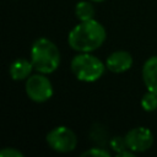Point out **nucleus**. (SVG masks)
<instances>
[{"instance_id": "f257e3e1", "label": "nucleus", "mask_w": 157, "mask_h": 157, "mask_svg": "<svg viewBox=\"0 0 157 157\" xmlns=\"http://www.w3.org/2000/svg\"><path fill=\"white\" fill-rule=\"evenodd\" d=\"M107 32L98 21H80L67 36L70 48L77 53H92L97 50L105 40Z\"/></svg>"}, {"instance_id": "f03ea898", "label": "nucleus", "mask_w": 157, "mask_h": 157, "mask_svg": "<svg viewBox=\"0 0 157 157\" xmlns=\"http://www.w3.org/2000/svg\"><path fill=\"white\" fill-rule=\"evenodd\" d=\"M34 70L40 74H52L60 65V52L54 42L45 37L37 38L31 45V59Z\"/></svg>"}, {"instance_id": "7ed1b4c3", "label": "nucleus", "mask_w": 157, "mask_h": 157, "mask_svg": "<svg viewBox=\"0 0 157 157\" xmlns=\"http://www.w3.org/2000/svg\"><path fill=\"white\" fill-rule=\"evenodd\" d=\"M70 67L78 81L87 83L98 81L107 69L105 63L91 53H78L75 55L71 60Z\"/></svg>"}, {"instance_id": "20e7f679", "label": "nucleus", "mask_w": 157, "mask_h": 157, "mask_svg": "<svg viewBox=\"0 0 157 157\" xmlns=\"http://www.w3.org/2000/svg\"><path fill=\"white\" fill-rule=\"evenodd\" d=\"M45 141L49 147L59 153H67L76 148L77 136L67 126L59 125L53 128L45 136Z\"/></svg>"}, {"instance_id": "39448f33", "label": "nucleus", "mask_w": 157, "mask_h": 157, "mask_svg": "<svg viewBox=\"0 0 157 157\" xmlns=\"http://www.w3.org/2000/svg\"><path fill=\"white\" fill-rule=\"evenodd\" d=\"M25 91L27 97L36 103H44L49 101L54 93L53 85L45 74H34L26 80Z\"/></svg>"}, {"instance_id": "423d86ee", "label": "nucleus", "mask_w": 157, "mask_h": 157, "mask_svg": "<svg viewBox=\"0 0 157 157\" xmlns=\"http://www.w3.org/2000/svg\"><path fill=\"white\" fill-rule=\"evenodd\" d=\"M125 140L129 150L132 152H145L153 145V134L148 128L136 126L126 132Z\"/></svg>"}, {"instance_id": "0eeeda50", "label": "nucleus", "mask_w": 157, "mask_h": 157, "mask_svg": "<svg viewBox=\"0 0 157 157\" xmlns=\"http://www.w3.org/2000/svg\"><path fill=\"white\" fill-rule=\"evenodd\" d=\"M132 56L126 50H115L108 55L105 59V66L110 72L121 74L131 69L132 66Z\"/></svg>"}, {"instance_id": "6e6552de", "label": "nucleus", "mask_w": 157, "mask_h": 157, "mask_svg": "<svg viewBox=\"0 0 157 157\" xmlns=\"http://www.w3.org/2000/svg\"><path fill=\"white\" fill-rule=\"evenodd\" d=\"M141 75L147 91L157 94V55L148 58L144 63Z\"/></svg>"}, {"instance_id": "1a4fd4ad", "label": "nucleus", "mask_w": 157, "mask_h": 157, "mask_svg": "<svg viewBox=\"0 0 157 157\" xmlns=\"http://www.w3.org/2000/svg\"><path fill=\"white\" fill-rule=\"evenodd\" d=\"M33 69L34 67L31 60H27L25 58H17L10 64L9 72L12 80L22 81V80H27L31 76V72Z\"/></svg>"}, {"instance_id": "9d476101", "label": "nucleus", "mask_w": 157, "mask_h": 157, "mask_svg": "<svg viewBox=\"0 0 157 157\" xmlns=\"http://www.w3.org/2000/svg\"><path fill=\"white\" fill-rule=\"evenodd\" d=\"M75 16L80 21H90L94 18V7L91 4V0H82L75 5Z\"/></svg>"}, {"instance_id": "9b49d317", "label": "nucleus", "mask_w": 157, "mask_h": 157, "mask_svg": "<svg viewBox=\"0 0 157 157\" xmlns=\"http://www.w3.org/2000/svg\"><path fill=\"white\" fill-rule=\"evenodd\" d=\"M141 107L145 112H153L157 109V94L147 91L141 98Z\"/></svg>"}, {"instance_id": "f8f14e48", "label": "nucleus", "mask_w": 157, "mask_h": 157, "mask_svg": "<svg viewBox=\"0 0 157 157\" xmlns=\"http://www.w3.org/2000/svg\"><path fill=\"white\" fill-rule=\"evenodd\" d=\"M109 146L117 155L124 152L125 150H129L125 136H114V137H112L110 141H109Z\"/></svg>"}, {"instance_id": "ddd939ff", "label": "nucleus", "mask_w": 157, "mask_h": 157, "mask_svg": "<svg viewBox=\"0 0 157 157\" xmlns=\"http://www.w3.org/2000/svg\"><path fill=\"white\" fill-rule=\"evenodd\" d=\"M81 156H94V157H109V151L102 148V147H92L85 152L81 153Z\"/></svg>"}, {"instance_id": "4468645a", "label": "nucleus", "mask_w": 157, "mask_h": 157, "mask_svg": "<svg viewBox=\"0 0 157 157\" xmlns=\"http://www.w3.org/2000/svg\"><path fill=\"white\" fill-rule=\"evenodd\" d=\"M1 157H23V153L15 147H5L0 151Z\"/></svg>"}, {"instance_id": "2eb2a0df", "label": "nucleus", "mask_w": 157, "mask_h": 157, "mask_svg": "<svg viewBox=\"0 0 157 157\" xmlns=\"http://www.w3.org/2000/svg\"><path fill=\"white\" fill-rule=\"evenodd\" d=\"M91 1H93V2H102V1H104V0H91Z\"/></svg>"}]
</instances>
